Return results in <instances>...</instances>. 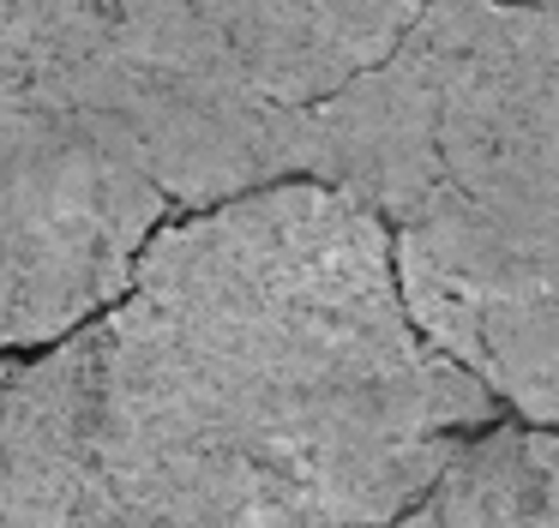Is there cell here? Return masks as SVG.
<instances>
[{"instance_id":"obj_9","label":"cell","mask_w":559,"mask_h":528,"mask_svg":"<svg viewBox=\"0 0 559 528\" xmlns=\"http://www.w3.org/2000/svg\"><path fill=\"white\" fill-rule=\"evenodd\" d=\"M0 528H7V516H0Z\"/></svg>"},{"instance_id":"obj_6","label":"cell","mask_w":559,"mask_h":528,"mask_svg":"<svg viewBox=\"0 0 559 528\" xmlns=\"http://www.w3.org/2000/svg\"><path fill=\"white\" fill-rule=\"evenodd\" d=\"M433 0H115L145 79L247 115L301 120L373 72Z\"/></svg>"},{"instance_id":"obj_7","label":"cell","mask_w":559,"mask_h":528,"mask_svg":"<svg viewBox=\"0 0 559 528\" xmlns=\"http://www.w3.org/2000/svg\"><path fill=\"white\" fill-rule=\"evenodd\" d=\"M115 43V0H0V168L91 120Z\"/></svg>"},{"instance_id":"obj_2","label":"cell","mask_w":559,"mask_h":528,"mask_svg":"<svg viewBox=\"0 0 559 528\" xmlns=\"http://www.w3.org/2000/svg\"><path fill=\"white\" fill-rule=\"evenodd\" d=\"M403 228L439 199L559 223V0H433L301 120V168Z\"/></svg>"},{"instance_id":"obj_5","label":"cell","mask_w":559,"mask_h":528,"mask_svg":"<svg viewBox=\"0 0 559 528\" xmlns=\"http://www.w3.org/2000/svg\"><path fill=\"white\" fill-rule=\"evenodd\" d=\"M391 252L415 331L523 427H559V223L439 199Z\"/></svg>"},{"instance_id":"obj_4","label":"cell","mask_w":559,"mask_h":528,"mask_svg":"<svg viewBox=\"0 0 559 528\" xmlns=\"http://www.w3.org/2000/svg\"><path fill=\"white\" fill-rule=\"evenodd\" d=\"M169 211L157 180L91 120L0 168V391L25 367L19 355H49L121 307Z\"/></svg>"},{"instance_id":"obj_3","label":"cell","mask_w":559,"mask_h":528,"mask_svg":"<svg viewBox=\"0 0 559 528\" xmlns=\"http://www.w3.org/2000/svg\"><path fill=\"white\" fill-rule=\"evenodd\" d=\"M79 420L133 528H343L121 300L67 336Z\"/></svg>"},{"instance_id":"obj_8","label":"cell","mask_w":559,"mask_h":528,"mask_svg":"<svg viewBox=\"0 0 559 528\" xmlns=\"http://www.w3.org/2000/svg\"><path fill=\"white\" fill-rule=\"evenodd\" d=\"M530 528H559V427H542V468H535Z\"/></svg>"},{"instance_id":"obj_1","label":"cell","mask_w":559,"mask_h":528,"mask_svg":"<svg viewBox=\"0 0 559 528\" xmlns=\"http://www.w3.org/2000/svg\"><path fill=\"white\" fill-rule=\"evenodd\" d=\"M127 300L343 528H391L499 427L493 391L415 331L391 223L319 180L169 223Z\"/></svg>"}]
</instances>
